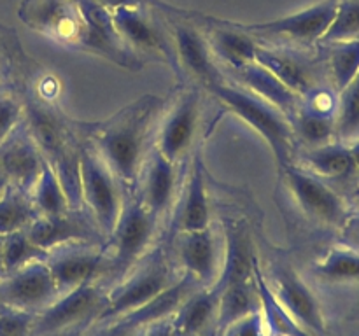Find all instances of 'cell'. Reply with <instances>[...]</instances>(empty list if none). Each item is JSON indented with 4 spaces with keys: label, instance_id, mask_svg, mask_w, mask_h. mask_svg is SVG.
<instances>
[{
    "label": "cell",
    "instance_id": "obj_43",
    "mask_svg": "<svg viewBox=\"0 0 359 336\" xmlns=\"http://www.w3.org/2000/svg\"><path fill=\"white\" fill-rule=\"evenodd\" d=\"M105 328H107L105 336H142L144 331H146V328L126 324V322H112Z\"/></svg>",
    "mask_w": 359,
    "mask_h": 336
},
{
    "label": "cell",
    "instance_id": "obj_41",
    "mask_svg": "<svg viewBox=\"0 0 359 336\" xmlns=\"http://www.w3.org/2000/svg\"><path fill=\"white\" fill-rule=\"evenodd\" d=\"M35 314L14 308H0V336H32Z\"/></svg>",
    "mask_w": 359,
    "mask_h": 336
},
{
    "label": "cell",
    "instance_id": "obj_9",
    "mask_svg": "<svg viewBox=\"0 0 359 336\" xmlns=\"http://www.w3.org/2000/svg\"><path fill=\"white\" fill-rule=\"evenodd\" d=\"M279 182L291 209L307 223L326 227H342L347 223L344 200L318 175L291 163L279 168Z\"/></svg>",
    "mask_w": 359,
    "mask_h": 336
},
{
    "label": "cell",
    "instance_id": "obj_44",
    "mask_svg": "<svg viewBox=\"0 0 359 336\" xmlns=\"http://www.w3.org/2000/svg\"><path fill=\"white\" fill-rule=\"evenodd\" d=\"M142 336H177L174 326H172V321H161L156 322V324L147 326L146 331H144Z\"/></svg>",
    "mask_w": 359,
    "mask_h": 336
},
{
    "label": "cell",
    "instance_id": "obj_39",
    "mask_svg": "<svg viewBox=\"0 0 359 336\" xmlns=\"http://www.w3.org/2000/svg\"><path fill=\"white\" fill-rule=\"evenodd\" d=\"M359 38V0H339L337 14L319 44Z\"/></svg>",
    "mask_w": 359,
    "mask_h": 336
},
{
    "label": "cell",
    "instance_id": "obj_10",
    "mask_svg": "<svg viewBox=\"0 0 359 336\" xmlns=\"http://www.w3.org/2000/svg\"><path fill=\"white\" fill-rule=\"evenodd\" d=\"M79 181L83 206L90 212L100 233L107 240L121 216L128 195L107 163L84 139L81 144Z\"/></svg>",
    "mask_w": 359,
    "mask_h": 336
},
{
    "label": "cell",
    "instance_id": "obj_38",
    "mask_svg": "<svg viewBox=\"0 0 359 336\" xmlns=\"http://www.w3.org/2000/svg\"><path fill=\"white\" fill-rule=\"evenodd\" d=\"M49 252L42 251L41 247L30 240L27 231H14L4 237V252H2V268L0 273H9L30 265L34 261H46Z\"/></svg>",
    "mask_w": 359,
    "mask_h": 336
},
{
    "label": "cell",
    "instance_id": "obj_17",
    "mask_svg": "<svg viewBox=\"0 0 359 336\" xmlns=\"http://www.w3.org/2000/svg\"><path fill=\"white\" fill-rule=\"evenodd\" d=\"M60 296L46 261H34L9 273H0V304L28 314H41Z\"/></svg>",
    "mask_w": 359,
    "mask_h": 336
},
{
    "label": "cell",
    "instance_id": "obj_35",
    "mask_svg": "<svg viewBox=\"0 0 359 336\" xmlns=\"http://www.w3.org/2000/svg\"><path fill=\"white\" fill-rule=\"evenodd\" d=\"M291 126L298 147H319L337 140L335 115L312 112L302 105L300 111L291 118Z\"/></svg>",
    "mask_w": 359,
    "mask_h": 336
},
{
    "label": "cell",
    "instance_id": "obj_18",
    "mask_svg": "<svg viewBox=\"0 0 359 336\" xmlns=\"http://www.w3.org/2000/svg\"><path fill=\"white\" fill-rule=\"evenodd\" d=\"M212 223V203H210L207 170L202 154L195 153V156L189 158L177 202L165 227V240L175 233L203 230Z\"/></svg>",
    "mask_w": 359,
    "mask_h": 336
},
{
    "label": "cell",
    "instance_id": "obj_30",
    "mask_svg": "<svg viewBox=\"0 0 359 336\" xmlns=\"http://www.w3.org/2000/svg\"><path fill=\"white\" fill-rule=\"evenodd\" d=\"M219 307H217L214 332L221 336L230 326L259 310L258 293H256L255 276L248 282L230 284L219 290Z\"/></svg>",
    "mask_w": 359,
    "mask_h": 336
},
{
    "label": "cell",
    "instance_id": "obj_15",
    "mask_svg": "<svg viewBox=\"0 0 359 336\" xmlns=\"http://www.w3.org/2000/svg\"><path fill=\"white\" fill-rule=\"evenodd\" d=\"M18 16L37 34L81 49L84 18L77 0H21Z\"/></svg>",
    "mask_w": 359,
    "mask_h": 336
},
{
    "label": "cell",
    "instance_id": "obj_21",
    "mask_svg": "<svg viewBox=\"0 0 359 336\" xmlns=\"http://www.w3.org/2000/svg\"><path fill=\"white\" fill-rule=\"evenodd\" d=\"M84 18V34L81 41L83 51L95 52L116 65L132 72L144 69V63L137 59L123 42L116 30L112 10L98 4L97 0H77Z\"/></svg>",
    "mask_w": 359,
    "mask_h": 336
},
{
    "label": "cell",
    "instance_id": "obj_6",
    "mask_svg": "<svg viewBox=\"0 0 359 336\" xmlns=\"http://www.w3.org/2000/svg\"><path fill=\"white\" fill-rule=\"evenodd\" d=\"M161 10L170 34L175 55V72L182 83H193L205 90L209 84L223 79L224 74L214 58L202 27L195 14H184L175 7L153 0Z\"/></svg>",
    "mask_w": 359,
    "mask_h": 336
},
{
    "label": "cell",
    "instance_id": "obj_40",
    "mask_svg": "<svg viewBox=\"0 0 359 336\" xmlns=\"http://www.w3.org/2000/svg\"><path fill=\"white\" fill-rule=\"evenodd\" d=\"M25 119L21 93L13 88L0 90V144L6 142Z\"/></svg>",
    "mask_w": 359,
    "mask_h": 336
},
{
    "label": "cell",
    "instance_id": "obj_4",
    "mask_svg": "<svg viewBox=\"0 0 359 336\" xmlns=\"http://www.w3.org/2000/svg\"><path fill=\"white\" fill-rule=\"evenodd\" d=\"M182 273L172 259L165 241L151 248L135 266L107 289V304L98 315L97 326H109L123 315L144 307L167 289Z\"/></svg>",
    "mask_w": 359,
    "mask_h": 336
},
{
    "label": "cell",
    "instance_id": "obj_31",
    "mask_svg": "<svg viewBox=\"0 0 359 336\" xmlns=\"http://www.w3.org/2000/svg\"><path fill=\"white\" fill-rule=\"evenodd\" d=\"M255 286L259 300V314H262L263 324H265L270 336H312L279 303L273 290L270 289L265 275H263L259 261L255 266Z\"/></svg>",
    "mask_w": 359,
    "mask_h": 336
},
{
    "label": "cell",
    "instance_id": "obj_14",
    "mask_svg": "<svg viewBox=\"0 0 359 336\" xmlns=\"http://www.w3.org/2000/svg\"><path fill=\"white\" fill-rule=\"evenodd\" d=\"M107 304V287L102 282H86L63 293L46 310L35 315L32 336H56L65 331L95 324Z\"/></svg>",
    "mask_w": 359,
    "mask_h": 336
},
{
    "label": "cell",
    "instance_id": "obj_16",
    "mask_svg": "<svg viewBox=\"0 0 359 336\" xmlns=\"http://www.w3.org/2000/svg\"><path fill=\"white\" fill-rule=\"evenodd\" d=\"M186 167L188 163H174L167 156H163L156 147H153L144 163L142 172H140L135 192L161 224L163 233L175 202H177L179 191H181L182 181H184Z\"/></svg>",
    "mask_w": 359,
    "mask_h": 336
},
{
    "label": "cell",
    "instance_id": "obj_34",
    "mask_svg": "<svg viewBox=\"0 0 359 336\" xmlns=\"http://www.w3.org/2000/svg\"><path fill=\"white\" fill-rule=\"evenodd\" d=\"M39 212L34 206L30 195L14 186H7L0 195V234L27 230Z\"/></svg>",
    "mask_w": 359,
    "mask_h": 336
},
{
    "label": "cell",
    "instance_id": "obj_8",
    "mask_svg": "<svg viewBox=\"0 0 359 336\" xmlns=\"http://www.w3.org/2000/svg\"><path fill=\"white\" fill-rule=\"evenodd\" d=\"M116 30L128 51L146 63H165L175 72V55L170 34L161 10L153 0L142 6L118 7L112 10Z\"/></svg>",
    "mask_w": 359,
    "mask_h": 336
},
{
    "label": "cell",
    "instance_id": "obj_24",
    "mask_svg": "<svg viewBox=\"0 0 359 336\" xmlns=\"http://www.w3.org/2000/svg\"><path fill=\"white\" fill-rule=\"evenodd\" d=\"M221 230L224 238V261L219 280L214 286L217 290L230 284L252 280L255 266L259 261L258 248L252 240V231L245 220L224 217Z\"/></svg>",
    "mask_w": 359,
    "mask_h": 336
},
{
    "label": "cell",
    "instance_id": "obj_42",
    "mask_svg": "<svg viewBox=\"0 0 359 336\" xmlns=\"http://www.w3.org/2000/svg\"><path fill=\"white\" fill-rule=\"evenodd\" d=\"M221 336H270L266 331L265 324L259 310L256 314L249 315V317L242 318V321L235 322L233 326L226 329Z\"/></svg>",
    "mask_w": 359,
    "mask_h": 336
},
{
    "label": "cell",
    "instance_id": "obj_20",
    "mask_svg": "<svg viewBox=\"0 0 359 336\" xmlns=\"http://www.w3.org/2000/svg\"><path fill=\"white\" fill-rule=\"evenodd\" d=\"M256 62L276 74L300 98H304L314 88L321 86V72H325V63H319V58H314L309 49L259 44L256 49Z\"/></svg>",
    "mask_w": 359,
    "mask_h": 336
},
{
    "label": "cell",
    "instance_id": "obj_26",
    "mask_svg": "<svg viewBox=\"0 0 359 336\" xmlns=\"http://www.w3.org/2000/svg\"><path fill=\"white\" fill-rule=\"evenodd\" d=\"M224 76L230 80H233L235 84H238V86L245 88L248 91L255 93L256 97L263 98L269 104H272L283 114H286L290 118V121L300 111L302 98L298 94H294L276 74L270 72L269 69H265L256 59L248 63V65L241 66V69L226 70Z\"/></svg>",
    "mask_w": 359,
    "mask_h": 336
},
{
    "label": "cell",
    "instance_id": "obj_46",
    "mask_svg": "<svg viewBox=\"0 0 359 336\" xmlns=\"http://www.w3.org/2000/svg\"><path fill=\"white\" fill-rule=\"evenodd\" d=\"M6 66H7V56H6V49L2 48L0 44V90H4V76H6Z\"/></svg>",
    "mask_w": 359,
    "mask_h": 336
},
{
    "label": "cell",
    "instance_id": "obj_37",
    "mask_svg": "<svg viewBox=\"0 0 359 336\" xmlns=\"http://www.w3.org/2000/svg\"><path fill=\"white\" fill-rule=\"evenodd\" d=\"M337 140L353 142L359 135V74L339 93L335 114Z\"/></svg>",
    "mask_w": 359,
    "mask_h": 336
},
{
    "label": "cell",
    "instance_id": "obj_23",
    "mask_svg": "<svg viewBox=\"0 0 359 336\" xmlns=\"http://www.w3.org/2000/svg\"><path fill=\"white\" fill-rule=\"evenodd\" d=\"M195 18L205 34L214 58L223 69V74L255 62L259 42L251 34L242 30L238 23H230L205 14H195Z\"/></svg>",
    "mask_w": 359,
    "mask_h": 336
},
{
    "label": "cell",
    "instance_id": "obj_48",
    "mask_svg": "<svg viewBox=\"0 0 359 336\" xmlns=\"http://www.w3.org/2000/svg\"><path fill=\"white\" fill-rule=\"evenodd\" d=\"M7 186H9V181H7V175H6V172H4L2 164H0V195H2V192H4V189H6Z\"/></svg>",
    "mask_w": 359,
    "mask_h": 336
},
{
    "label": "cell",
    "instance_id": "obj_11",
    "mask_svg": "<svg viewBox=\"0 0 359 336\" xmlns=\"http://www.w3.org/2000/svg\"><path fill=\"white\" fill-rule=\"evenodd\" d=\"M262 270L270 289L291 317L312 336H326V318L321 301L294 266L276 251L266 259V266L262 265Z\"/></svg>",
    "mask_w": 359,
    "mask_h": 336
},
{
    "label": "cell",
    "instance_id": "obj_2",
    "mask_svg": "<svg viewBox=\"0 0 359 336\" xmlns=\"http://www.w3.org/2000/svg\"><path fill=\"white\" fill-rule=\"evenodd\" d=\"M20 93L25 105V126L44 161L62 182L69 205L81 209L79 156L83 136L77 130V121L63 114L56 97L39 93L32 83L25 84Z\"/></svg>",
    "mask_w": 359,
    "mask_h": 336
},
{
    "label": "cell",
    "instance_id": "obj_1",
    "mask_svg": "<svg viewBox=\"0 0 359 336\" xmlns=\"http://www.w3.org/2000/svg\"><path fill=\"white\" fill-rule=\"evenodd\" d=\"M163 107V97L142 94L104 121H77L81 136L107 163L126 195L137 191L140 172L154 147Z\"/></svg>",
    "mask_w": 359,
    "mask_h": 336
},
{
    "label": "cell",
    "instance_id": "obj_28",
    "mask_svg": "<svg viewBox=\"0 0 359 336\" xmlns=\"http://www.w3.org/2000/svg\"><path fill=\"white\" fill-rule=\"evenodd\" d=\"M196 289H200L198 282H196L191 275H188V273H182L172 286H168L167 289L161 290L160 294H156V296H154L153 300L147 301L144 307L123 315V317H119L118 321L114 322H126V324L147 328V326L156 324V322L168 321V318L174 317V314L179 310V307L184 303L186 298L191 293H195Z\"/></svg>",
    "mask_w": 359,
    "mask_h": 336
},
{
    "label": "cell",
    "instance_id": "obj_45",
    "mask_svg": "<svg viewBox=\"0 0 359 336\" xmlns=\"http://www.w3.org/2000/svg\"><path fill=\"white\" fill-rule=\"evenodd\" d=\"M98 4H102L104 7H107L109 10H114L118 7H132V6H142V4L149 2V0H97Z\"/></svg>",
    "mask_w": 359,
    "mask_h": 336
},
{
    "label": "cell",
    "instance_id": "obj_29",
    "mask_svg": "<svg viewBox=\"0 0 359 336\" xmlns=\"http://www.w3.org/2000/svg\"><path fill=\"white\" fill-rule=\"evenodd\" d=\"M298 161L304 170L318 177L344 178L356 174V161H354L351 146L339 140L319 147H298L293 163H298Z\"/></svg>",
    "mask_w": 359,
    "mask_h": 336
},
{
    "label": "cell",
    "instance_id": "obj_33",
    "mask_svg": "<svg viewBox=\"0 0 359 336\" xmlns=\"http://www.w3.org/2000/svg\"><path fill=\"white\" fill-rule=\"evenodd\" d=\"M312 273L328 284L359 282V251L337 245L312 265Z\"/></svg>",
    "mask_w": 359,
    "mask_h": 336
},
{
    "label": "cell",
    "instance_id": "obj_36",
    "mask_svg": "<svg viewBox=\"0 0 359 336\" xmlns=\"http://www.w3.org/2000/svg\"><path fill=\"white\" fill-rule=\"evenodd\" d=\"M30 198L39 216H55V214L65 212L67 209H72L69 205L62 182L48 163H44L41 177H39L35 188L32 189Z\"/></svg>",
    "mask_w": 359,
    "mask_h": 336
},
{
    "label": "cell",
    "instance_id": "obj_47",
    "mask_svg": "<svg viewBox=\"0 0 359 336\" xmlns=\"http://www.w3.org/2000/svg\"><path fill=\"white\" fill-rule=\"evenodd\" d=\"M351 150H353L354 161H356V174H359V140L351 144Z\"/></svg>",
    "mask_w": 359,
    "mask_h": 336
},
{
    "label": "cell",
    "instance_id": "obj_22",
    "mask_svg": "<svg viewBox=\"0 0 359 336\" xmlns=\"http://www.w3.org/2000/svg\"><path fill=\"white\" fill-rule=\"evenodd\" d=\"M27 234L37 247L49 252L65 244H105L104 234L84 206L67 209L55 216H37L27 227Z\"/></svg>",
    "mask_w": 359,
    "mask_h": 336
},
{
    "label": "cell",
    "instance_id": "obj_19",
    "mask_svg": "<svg viewBox=\"0 0 359 336\" xmlns=\"http://www.w3.org/2000/svg\"><path fill=\"white\" fill-rule=\"evenodd\" d=\"M48 268L58 286L60 294L69 293L86 282H104L109 258L104 244H65L49 251Z\"/></svg>",
    "mask_w": 359,
    "mask_h": 336
},
{
    "label": "cell",
    "instance_id": "obj_5",
    "mask_svg": "<svg viewBox=\"0 0 359 336\" xmlns=\"http://www.w3.org/2000/svg\"><path fill=\"white\" fill-rule=\"evenodd\" d=\"M160 233H163V227L137 192L126 196L121 216L104 244L109 270L102 284L109 289L118 282L151 248L156 247Z\"/></svg>",
    "mask_w": 359,
    "mask_h": 336
},
{
    "label": "cell",
    "instance_id": "obj_7",
    "mask_svg": "<svg viewBox=\"0 0 359 336\" xmlns=\"http://www.w3.org/2000/svg\"><path fill=\"white\" fill-rule=\"evenodd\" d=\"M202 98L203 90L193 83H182L165 98L154 147L177 164L188 163L195 150L202 121Z\"/></svg>",
    "mask_w": 359,
    "mask_h": 336
},
{
    "label": "cell",
    "instance_id": "obj_25",
    "mask_svg": "<svg viewBox=\"0 0 359 336\" xmlns=\"http://www.w3.org/2000/svg\"><path fill=\"white\" fill-rule=\"evenodd\" d=\"M44 158L32 139L25 121L4 144H0V164L11 186L30 195L44 168Z\"/></svg>",
    "mask_w": 359,
    "mask_h": 336
},
{
    "label": "cell",
    "instance_id": "obj_32",
    "mask_svg": "<svg viewBox=\"0 0 359 336\" xmlns=\"http://www.w3.org/2000/svg\"><path fill=\"white\" fill-rule=\"evenodd\" d=\"M319 46L326 49L323 63L325 72L328 74L330 86L340 93L359 74V38Z\"/></svg>",
    "mask_w": 359,
    "mask_h": 336
},
{
    "label": "cell",
    "instance_id": "obj_13",
    "mask_svg": "<svg viewBox=\"0 0 359 336\" xmlns=\"http://www.w3.org/2000/svg\"><path fill=\"white\" fill-rule=\"evenodd\" d=\"M165 245L181 273L191 275L200 287L216 286L224 261L221 224L212 223L203 230L175 233L165 240Z\"/></svg>",
    "mask_w": 359,
    "mask_h": 336
},
{
    "label": "cell",
    "instance_id": "obj_3",
    "mask_svg": "<svg viewBox=\"0 0 359 336\" xmlns=\"http://www.w3.org/2000/svg\"><path fill=\"white\" fill-rule=\"evenodd\" d=\"M205 93L216 98L231 114L255 130L273 153L277 167H286L294 161L298 144L290 118L263 98L238 86L226 76L205 88Z\"/></svg>",
    "mask_w": 359,
    "mask_h": 336
},
{
    "label": "cell",
    "instance_id": "obj_27",
    "mask_svg": "<svg viewBox=\"0 0 359 336\" xmlns=\"http://www.w3.org/2000/svg\"><path fill=\"white\" fill-rule=\"evenodd\" d=\"M219 294L216 287H200L189 294L170 318L177 336H203L214 331Z\"/></svg>",
    "mask_w": 359,
    "mask_h": 336
},
{
    "label": "cell",
    "instance_id": "obj_12",
    "mask_svg": "<svg viewBox=\"0 0 359 336\" xmlns=\"http://www.w3.org/2000/svg\"><path fill=\"white\" fill-rule=\"evenodd\" d=\"M337 7L339 0H323L279 20L251 24L238 23V27L251 34L259 44L293 46L311 51L323 41L330 24L335 20Z\"/></svg>",
    "mask_w": 359,
    "mask_h": 336
},
{
    "label": "cell",
    "instance_id": "obj_49",
    "mask_svg": "<svg viewBox=\"0 0 359 336\" xmlns=\"http://www.w3.org/2000/svg\"><path fill=\"white\" fill-rule=\"evenodd\" d=\"M2 252H4V234H0V268H2Z\"/></svg>",
    "mask_w": 359,
    "mask_h": 336
}]
</instances>
